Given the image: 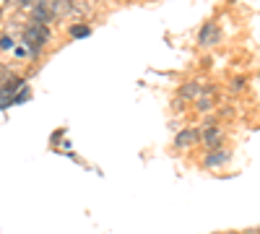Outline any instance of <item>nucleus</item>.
<instances>
[{
	"mask_svg": "<svg viewBox=\"0 0 260 234\" xmlns=\"http://www.w3.org/2000/svg\"><path fill=\"white\" fill-rule=\"evenodd\" d=\"M89 34H91V29H89V26H83V24L71 26V37H73V39H86Z\"/></svg>",
	"mask_w": 260,
	"mask_h": 234,
	"instance_id": "obj_8",
	"label": "nucleus"
},
{
	"mask_svg": "<svg viewBox=\"0 0 260 234\" xmlns=\"http://www.w3.org/2000/svg\"><path fill=\"white\" fill-rule=\"evenodd\" d=\"M52 16H55V11H52V6L47 3V0H34V11H31V18L37 21V24H50L52 21Z\"/></svg>",
	"mask_w": 260,
	"mask_h": 234,
	"instance_id": "obj_3",
	"label": "nucleus"
},
{
	"mask_svg": "<svg viewBox=\"0 0 260 234\" xmlns=\"http://www.w3.org/2000/svg\"><path fill=\"white\" fill-rule=\"evenodd\" d=\"M203 143H206L208 148H219V146H221V130H219V127H211V130H206V133H203Z\"/></svg>",
	"mask_w": 260,
	"mask_h": 234,
	"instance_id": "obj_7",
	"label": "nucleus"
},
{
	"mask_svg": "<svg viewBox=\"0 0 260 234\" xmlns=\"http://www.w3.org/2000/svg\"><path fill=\"white\" fill-rule=\"evenodd\" d=\"M219 39H221V34H219V29H216V24H206V26L201 29V37H198V42H201L203 47L216 45Z\"/></svg>",
	"mask_w": 260,
	"mask_h": 234,
	"instance_id": "obj_4",
	"label": "nucleus"
},
{
	"mask_svg": "<svg viewBox=\"0 0 260 234\" xmlns=\"http://www.w3.org/2000/svg\"><path fill=\"white\" fill-rule=\"evenodd\" d=\"M0 8H3V6H0Z\"/></svg>",
	"mask_w": 260,
	"mask_h": 234,
	"instance_id": "obj_14",
	"label": "nucleus"
},
{
	"mask_svg": "<svg viewBox=\"0 0 260 234\" xmlns=\"http://www.w3.org/2000/svg\"><path fill=\"white\" fill-rule=\"evenodd\" d=\"M192 143H198V130H192V127H187V130H182L180 136H177V141H175V146L177 148H190Z\"/></svg>",
	"mask_w": 260,
	"mask_h": 234,
	"instance_id": "obj_6",
	"label": "nucleus"
},
{
	"mask_svg": "<svg viewBox=\"0 0 260 234\" xmlns=\"http://www.w3.org/2000/svg\"><path fill=\"white\" fill-rule=\"evenodd\" d=\"M16 57H29V50L26 47H16Z\"/></svg>",
	"mask_w": 260,
	"mask_h": 234,
	"instance_id": "obj_12",
	"label": "nucleus"
},
{
	"mask_svg": "<svg viewBox=\"0 0 260 234\" xmlns=\"http://www.w3.org/2000/svg\"><path fill=\"white\" fill-rule=\"evenodd\" d=\"M180 94H182L185 99H195V96L201 94V86H198V83H187V86H185Z\"/></svg>",
	"mask_w": 260,
	"mask_h": 234,
	"instance_id": "obj_9",
	"label": "nucleus"
},
{
	"mask_svg": "<svg viewBox=\"0 0 260 234\" xmlns=\"http://www.w3.org/2000/svg\"><path fill=\"white\" fill-rule=\"evenodd\" d=\"M31 3V0H18V6H29Z\"/></svg>",
	"mask_w": 260,
	"mask_h": 234,
	"instance_id": "obj_13",
	"label": "nucleus"
},
{
	"mask_svg": "<svg viewBox=\"0 0 260 234\" xmlns=\"http://www.w3.org/2000/svg\"><path fill=\"white\" fill-rule=\"evenodd\" d=\"M11 47H13V39H11V37L0 39V50H11Z\"/></svg>",
	"mask_w": 260,
	"mask_h": 234,
	"instance_id": "obj_10",
	"label": "nucleus"
},
{
	"mask_svg": "<svg viewBox=\"0 0 260 234\" xmlns=\"http://www.w3.org/2000/svg\"><path fill=\"white\" fill-rule=\"evenodd\" d=\"M21 86H24L21 76H3V81H0V110L16 104V94L21 91Z\"/></svg>",
	"mask_w": 260,
	"mask_h": 234,
	"instance_id": "obj_2",
	"label": "nucleus"
},
{
	"mask_svg": "<svg viewBox=\"0 0 260 234\" xmlns=\"http://www.w3.org/2000/svg\"><path fill=\"white\" fill-rule=\"evenodd\" d=\"M21 42H24V47H26L31 55H37V52L50 42V29H47L45 24H37V21H31V24L26 26V31L21 34Z\"/></svg>",
	"mask_w": 260,
	"mask_h": 234,
	"instance_id": "obj_1",
	"label": "nucleus"
},
{
	"mask_svg": "<svg viewBox=\"0 0 260 234\" xmlns=\"http://www.w3.org/2000/svg\"><path fill=\"white\" fill-rule=\"evenodd\" d=\"M211 104H213V99H201V102H198V110H208Z\"/></svg>",
	"mask_w": 260,
	"mask_h": 234,
	"instance_id": "obj_11",
	"label": "nucleus"
},
{
	"mask_svg": "<svg viewBox=\"0 0 260 234\" xmlns=\"http://www.w3.org/2000/svg\"><path fill=\"white\" fill-rule=\"evenodd\" d=\"M226 159H229V151H224V148H213V151H208L206 154V166L208 169H216V166H221V164H226Z\"/></svg>",
	"mask_w": 260,
	"mask_h": 234,
	"instance_id": "obj_5",
	"label": "nucleus"
}]
</instances>
